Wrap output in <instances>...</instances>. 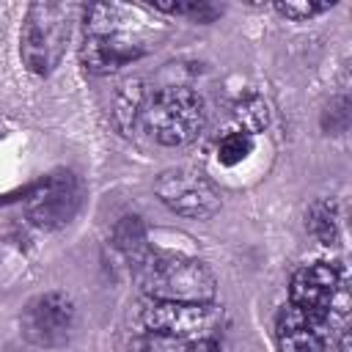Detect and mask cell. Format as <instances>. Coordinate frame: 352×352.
I'll list each match as a JSON object with an SVG mask.
<instances>
[{"mask_svg": "<svg viewBox=\"0 0 352 352\" xmlns=\"http://www.w3.org/2000/svg\"><path fill=\"white\" fill-rule=\"evenodd\" d=\"M165 25L138 6L94 3L85 8V38H82V66L94 74H110L121 66L148 55Z\"/></svg>", "mask_w": 352, "mask_h": 352, "instance_id": "obj_1", "label": "cell"}, {"mask_svg": "<svg viewBox=\"0 0 352 352\" xmlns=\"http://www.w3.org/2000/svg\"><path fill=\"white\" fill-rule=\"evenodd\" d=\"M138 278L148 300L162 302H214L217 280L212 270L192 256L143 250L138 256Z\"/></svg>", "mask_w": 352, "mask_h": 352, "instance_id": "obj_2", "label": "cell"}, {"mask_svg": "<svg viewBox=\"0 0 352 352\" xmlns=\"http://www.w3.org/2000/svg\"><path fill=\"white\" fill-rule=\"evenodd\" d=\"M138 124L162 146H187L206 126V102L187 85H168L148 94Z\"/></svg>", "mask_w": 352, "mask_h": 352, "instance_id": "obj_3", "label": "cell"}, {"mask_svg": "<svg viewBox=\"0 0 352 352\" xmlns=\"http://www.w3.org/2000/svg\"><path fill=\"white\" fill-rule=\"evenodd\" d=\"M289 305L322 322L330 333L346 327L349 289L346 275L333 261H316L294 272L289 286Z\"/></svg>", "mask_w": 352, "mask_h": 352, "instance_id": "obj_4", "label": "cell"}, {"mask_svg": "<svg viewBox=\"0 0 352 352\" xmlns=\"http://www.w3.org/2000/svg\"><path fill=\"white\" fill-rule=\"evenodd\" d=\"M69 41V8L60 3H33L22 22L19 52L33 74H50Z\"/></svg>", "mask_w": 352, "mask_h": 352, "instance_id": "obj_5", "label": "cell"}, {"mask_svg": "<svg viewBox=\"0 0 352 352\" xmlns=\"http://www.w3.org/2000/svg\"><path fill=\"white\" fill-rule=\"evenodd\" d=\"M223 311L214 302H162L148 300L140 308V324L146 333L201 341L220 330Z\"/></svg>", "mask_w": 352, "mask_h": 352, "instance_id": "obj_6", "label": "cell"}, {"mask_svg": "<svg viewBox=\"0 0 352 352\" xmlns=\"http://www.w3.org/2000/svg\"><path fill=\"white\" fill-rule=\"evenodd\" d=\"M157 198L176 214L206 220L220 209V192L214 182L198 168H168L154 182Z\"/></svg>", "mask_w": 352, "mask_h": 352, "instance_id": "obj_7", "label": "cell"}, {"mask_svg": "<svg viewBox=\"0 0 352 352\" xmlns=\"http://www.w3.org/2000/svg\"><path fill=\"white\" fill-rule=\"evenodd\" d=\"M22 336L44 349L63 346L77 327V305L66 292L36 294L19 316Z\"/></svg>", "mask_w": 352, "mask_h": 352, "instance_id": "obj_8", "label": "cell"}, {"mask_svg": "<svg viewBox=\"0 0 352 352\" xmlns=\"http://www.w3.org/2000/svg\"><path fill=\"white\" fill-rule=\"evenodd\" d=\"M82 204V187L80 179L72 170H52L44 176L28 195L25 212L38 228H63L72 223Z\"/></svg>", "mask_w": 352, "mask_h": 352, "instance_id": "obj_9", "label": "cell"}, {"mask_svg": "<svg viewBox=\"0 0 352 352\" xmlns=\"http://www.w3.org/2000/svg\"><path fill=\"white\" fill-rule=\"evenodd\" d=\"M275 341L280 352H324L330 330L294 305H286L275 319Z\"/></svg>", "mask_w": 352, "mask_h": 352, "instance_id": "obj_10", "label": "cell"}, {"mask_svg": "<svg viewBox=\"0 0 352 352\" xmlns=\"http://www.w3.org/2000/svg\"><path fill=\"white\" fill-rule=\"evenodd\" d=\"M214 151H217V162L220 165L234 168V165H239L242 160L250 157V151H253V135L245 132V129H231V132H226L217 140V148Z\"/></svg>", "mask_w": 352, "mask_h": 352, "instance_id": "obj_11", "label": "cell"}, {"mask_svg": "<svg viewBox=\"0 0 352 352\" xmlns=\"http://www.w3.org/2000/svg\"><path fill=\"white\" fill-rule=\"evenodd\" d=\"M308 231L322 245H333L338 239V214H336V204L333 201H319V204L311 206V212H308Z\"/></svg>", "mask_w": 352, "mask_h": 352, "instance_id": "obj_12", "label": "cell"}, {"mask_svg": "<svg viewBox=\"0 0 352 352\" xmlns=\"http://www.w3.org/2000/svg\"><path fill=\"white\" fill-rule=\"evenodd\" d=\"M236 118L242 121L239 129L245 132H258L267 126V104L258 99V96H245L239 104H236Z\"/></svg>", "mask_w": 352, "mask_h": 352, "instance_id": "obj_13", "label": "cell"}, {"mask_svg": "<svg viewBox=\"0 0 352 352\" xmlns=\"http://www.w3.org/2000/svg\"><path fill=\"white\" fill-rule=\"evenodd\" d=\"M327 8H333V0L330 3H314V0H302V3H275V11L286 19H294V22H305L316 14H324Z\"/></svg>", "mask_w": 352, "mask_h": 352, "instance_id": "obj_14", "label": "cell"}, {"mask_svg": "<svg viewBox=\"0 0 352 352\" xmlns=\"http://www.w3.org/2000/svg\"><path fill=\"white\" fill-rule=\"evenodd\" d=\"M154 11H165V14H184V16H195L201 22L212 19L217 14V8H212L209 3H198V0H190V3H151Z\"/></svg>", "mask_w": 352, "mask_h": 352, "instance_id": "obj_15", "label": "cell"}, {"mask_svg": "<svg viewBox=\"0 0 352 352\" xmlns=\"http://www.w3.org/2000/svg\"><path fill=\"white\" fill-rule=\"evenodd\" d=\"M195 352H220V346H217V341L212 338V341H204V344H201Z\"/></svg>", "mask_w": 352, "mask_h": 352, "instance_id": "obj_16", "label": "cell"}]
</instances>
